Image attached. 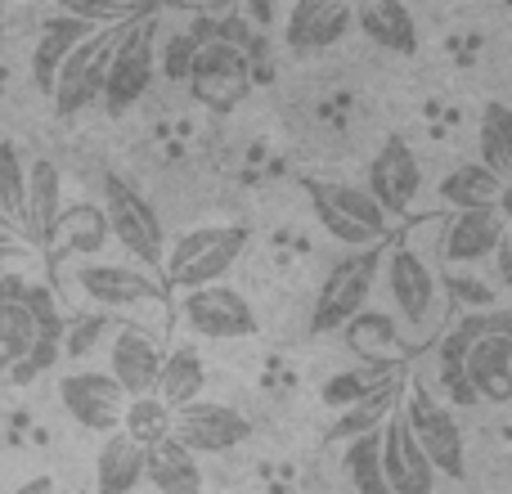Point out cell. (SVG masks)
<instances>
[{
    "instance_id": "cell-4",
    "label": "cell",
    "mask_w": 512,
    "mask_h": 494,
    "mask_svg": "<svg viewBox=\"0 0 512 494\" xmlns=\"http://www.w3.org/2000/svg\"><path fill=\"white\" fill-rule=\"evenodd\" d=\"M310 203H315V216L337 243L346 247H378L387 243L391 234V216L373 203V194L364 185H342V180H310Z\"/></svg>"
},
{
    "instance_id": "cell-30",
    "label": "cell",
    "mask_w": 512,
    "mask_h": 494,
    "mask_svg": "<svg viewBox=\"0 0 512 494\" xmlns=\"http://www.w3.org/2000/svg\"><path fill=\"white\" fill-rule=\"evenodd\" d=\"M396 378H405V369H391V364H360L351 373H337L324 382V405L333 409H355L360 400H369L373 391L391 387Z\"/></svg>"
},
{
    "instance_id": "cell-5",
    "label": "cell",
    "mask_w": 512,
    "mask_h": 494,
    "mask_svg": "<svg viewBox=\"0 0 512 494\" xmlns=\"http://www.w3.org/2000/svg\"><path fill=\"white\" fill-rule=\"evenodd\" d=\"M382 270V252L378 247H364L351 252L324 274L315 292V310H310V333H337V328H351L355 319L369 306L373 279Z\"/></svg>"
},
{
    "instance_id": "cell-22",
    "label": "cell",
    "mask_w": 512,
    "mask_h": 494,
    "mask_svg": "<svg viewBox=\"0 0 512 494\" xmlns=\"http://www.w3.org/2000/svg\"><path fill=\"white\" fill-rule=\"evenodd\" d=\"M355 27H360L373 45H382V50H391V54L418 50V23H414V14H409V5H400V0H364V5L355 9Z\"/></svg>"
},
{
    "instance_id": "cell-19",
    "label": "cell",
    "mask_w": 512,
    "mask_h": 494,
    "mask_svg": "<svg viewBox=\"0 0 512 494\" xmlns=\"http://www.w3.org/2000/svg\"><path fill=\"white\" fill-rule=\"evenodd\" d=\"M508 225L499 221V212H450V221L441 225V256L450 265H477L486 256H495L499 239Z\"/></svg>"
},
{
    "instance_id": "cell-24",
    "label": "cell",
    "mask_w": 512,
    "mask_h": 494,
    "mask_svg": "<svg viewBox=\"0 0 512 494\" xmlns=\"http://www.w3.org/2000/svg\"><path fill=\"white\" fill-rule=\"evenodd\" d=\"M59 212H63V171L50 158H36L27 167V221H23L27 239L32 243L50 239Z\"/></svg>"
},
{
    "instance_id": "cell-45",
    "label": "cell",
    "mask_w": 512,
    "mask_h": 494,
    "mask_svg": "<svg viewBox=\"0 0 512 494\" xmlns=\"http://www.w3.org/2000/svg\"><path fill=\"white\" fill-rule=\"evenodd\" d=\"M0 230H9V225H5V216H0Z\"/></svg>"
},
{
    "instance_id": "cell-16",
    "label": "cell",
    "mask_w": 512,
    "mask_h": 494,
    "mask_svg": "<svg viewBox=\"0 0 512 494\" xmlns=\"http://www.w3.org/2000/svg\"><path fill=\"white\" fill-rule=\"evenodd\" d=\"M355 27V9L346 0H297L283 23V41L301 54L333 50L346 32Z\"/></svg>"
},
{
    "instance_id": "cell-1",
    "label": "cell",
    "mask_w": 512,
    "mask_h": 494,
    "mask_svg": "<svg viewBox=\"0 0 512 494\" xmlns=\"http://www.w3.org/2000/svg\"><path fill=\"white\" fill-rule=\"evenodd\" d=\"M382 274H387V292L391 306L400 315V328L409 333V342H432L441 333L445 319V279L427 252L414 239H391V247L382 252Z\"/></svg>"
},
{
    "instance_id": "cell-41",
    "label": "cell",
    "mask_w": 512,
    "mask_h": 494,
    "mask_svg": "<svg viewBox=\"0 0 512 494\" xmlns=\"http://www.w3.org/2000/svg\"><path fill=\"white\" fill-rule=\"evenodd\" d=\"M27 288H32V283H27L23 274H0V301H23Z\"/></svg>"
},
{
    "instance_id": "cell-35",
    "label": "cell",
    "mask_w": 512,
    "mask_h": 494,
    "mask_svg": "<svg viewBox=\"0 0 512 494\" xmlns=\"http://www.w3.org/2000/svg\"><path fill=\"white\" fill-rule=\"evenodd\" d=\"M0 216H5V225L27 221V167L9 140L0 144Z\"/></svg>"
},
{
    "instance_id": "cell-7",
    "label": "cell",
    "mask_w": 512,
    "mask_h": 494,
    "mask_svg": "<svg viewBox=\"0 0 512 494\" xmlns=\"http://www.w3.org/2000/svg\"><path fill=\"white\" fill-rule=\"evenodd\" d=\"M252 54L243 45L225 41V36H212V41L198 45L194 68H189V95L198 99L212 113H230L243 99L252 95Z\"/></svg>"
},
{
    "instance_id": "cell-13",
    "label": "cell",
    "mask_w": 512,
    "mask_h": 494,
    "mask_svg": "<svg viewBox=\"0 0 512 494\" xmlns=\"http://www.w3.org/2000/svg\"><path fill=\"white\" fill-rule=\"evenodd\" d=\"M171 436L189 454H230L252 436V418L239 414L234 405H221V400H194L176 414Z\"/></svg>"
},
{
    "instance_id": "cell-25",
    "label": "cell",
    "mask_w": 512,
    "mask_h": 494,
    "mask_svg": "<svg viewBox=\"0 0 512 494\" xmlns=\"http://www.w3.org/2000/svg\"><path fill=\"white\" fill-rule=\"evenodd\" d=\"M203 387H207V369H203V355L194 346L176 342L167 346V360H162V378H158V400L180 414L185 405L203 400Z\"/></svg>"
},
{
    "instance_id": "cell-37",
    "label": "cell",
    "mask_w": 512,
    "mask_h": 494,
    "mask_svg": "<svg viewBox=\"0 0 512 494\" xmlns=\"http://www.w3.org/2000/svg\"><path fill=\"white\" fill-rule=\"evenodd\" d=\"M108 328H113V324H108V310L68 319V328H63V351H68V355H86L90 346H95V337H104Z\"/></svg>"
},
{
    "instance_id": "cell-26",
    "label": "cell",
    "mask_w": 512,
    "mask_h": 494,
    "mask_svg": "<svg viewBox=\"0 0 512 494\" xmlns=\"http://www.w3.org/2000/svg\"><path fill=\"white\" fill-rule=\"evenodd\" d=\"M144 481H149L158 494H203V468H198V454H189L176 436L149 450Z\"/></svg>"
},
{
    "instance_id": "cell-17",
    "label": "cell",
    "mask_w": 512,
    "mask_h": 494,
    "mask_svg": "<svg viewBox=\"0 0 512 494\" xmlns=\"http://www.w3.org/2000/svg\"><path fill=\"white\" fill-rule=\"evenodd\" d=\"M382 468H387L391 494H436V468L414 441L405 418H391L382 427Z\"/></svg>"
},
{
    "instance_id": "cell-2",
    "label": "cell",
    "mask_w": 512,
    "mask_h": 494,
    "mask_svg": "<svg viewBox=\"0 0 512 494\" xmlns=\"http://www.w3.org/2000/svg\"><path fill=\"white\" fill-rule=\"evenodd\" d=\"M248 252V230L243 225H198V230L180 234L176 243L167 247V283L180 292L194 288H212L225 274L239 265V256Z\"/></svg>"
},
{
    "instance_id": "cell-33",
    "label": "cell",
    "mask_w": 512,
    "mask_h": 494,
    "mask_svg": "<svg viewBox=\"0 0 512 494\" xmlns=\"http://www.w3.org/2000/svg\"><path fill=\"white\" fill-rule=\"evenodd\" d=\"M342 468H346V481H351L355 494H391L387 468H382V432H369L346 445Z\"/></svg>"
},
{
    "instance_id": "cell-40",
    "label": "cell",
    "mask_w": 512,
    "mask_h": 494,
    "mask_svg": "<svg viewBox=\"0 0 512 494\" xmlns=\"http://www.w3.org/2000/svg\"><path fill=\"white\" fill-rule=\"evenodd\" d=\"M490 261H495L499 279L512 288V230H504V239H499V247H495V256H490Z\"/></svg>"
},
{
    "instance_id": "cell-21",
    "label": "cell",
    "mask_w": 512,
    "mask_h": 494,
    "mask_svg": "<svg viewBox=\"0 0 512 494\" xmlns=\"http://www.w3.org/2000/svg\"><path fill=\"white\" fill-rule=\"evenodd\" d=\"M108 239H113V230H108V216L99 203H72L59 212V221H54L50 239V256H95L104 252Z\"/></svg>"
},
{
    "instance_id": "cell-6",
    "label": "cell",
    "mask_w": 512,
    "mask_h": 494,
    "mask_svg": "<svg viewBox=\"0 0 512 494\" xmlns=\"http://www.w3.org/2000/svg\"><path fill=\"white\" fill-rule=\"evenodd\" d=\"M99 207L108 216V230L113 239L135 256V261H149V265H162L167 261V234H162V216L140 189L131 185L126 176H104V189H99Z\"/></svg>"
},
{
    "instance_id": "cell-18",
    "label": "cell",
    "mask_w": 512,
    "mask_h": 494,
    "mask_svg": "<svg viewBox=\"0 0 512 494\" xmlns=\"http://www.w3.org/2000/svg\"><path fill=\"white\" fill-rule=\"evenodd\" d=\"M95 32H104V27L81 23V18L63 5L41 23V36H36V50H32V81L45 95L54 90V77H59V68L72 59V50H77L81 41H90Z\"/></svg>"
},
{
    "instance_id": "cell-28",
    "label": "cell",
    "mask_w": 512,
    "mask_h": 494,
    "mask_svg": "<svg viewBox=\"0 0 512 494\" xmlns=\"http://www.w3.org/2000/svg\"><path fill=\"white\" fill-rule=\"evenodd\" d=\"M409 391V382L405 378H396L391 387H382V391H373L369 400H360L355 409H342V418L333 423V441H360V436H369V432H382V427L391 423V418L400 414V396Z\"/></svg>"
},
{
    "instance_id": "cell-20",
    "label": "cell",
    "mask_w": 512,
    "mask_h": 494,
    "mask_svg": "<svg viewBox=\"0 0 512 494\" xmlns=\"http://www.w3.org/2000/svg\"><path fill=\"white\" fill-rule=\"evenodd\" d=\"M468 387L477 400L512 405V333H486L468 351Z\"/></svg>"
},
{
    "instance_id": "cell-11",
    "label": "cell",
    "mask_w": 512,
    "mask_h": 494,
    "mask_svg": "<svg viewBox=\"0 0 512 494\" xmlns=\"http://www.w3.org/2000/svg\"><path fill=\"white\" fill-rule=\"evenodd\" d=\"M59 405L86 432H122V414H126V391L113 382L108 369H77L59 378Z\"/></svg>"
},
{
    "instance_id": "cell-8",
    "label": "cell",
    "mask_w": 512,
    "mask_h": 494,
    "mask_svg": "<svg viewBox=\"0 0 512 494\" xmlns=\"http://www.w3.org/2000/svg\"><path fill=\"white\" fill-rule=\"evenodd\" d=\"M400 418L409 423L414 441L423 445V454L432 459L436 477H454L459 481L468 472V445H463V427L441 400L432 396L427 387H409L405 391V405H400Z\"/></svg>"
},
{
    "instance_id": "cell-15",
    "label": "cell",
    "mask_w": 512,
    "mask_h": 494,
    "mask_svg": "<svg viewBox=\"0 0 512 494\" xmlns=\"http://www.w3.org/2000/svg\"><path fill=\"white\" fill-rule=\"evenodd\" d=\"M72 288L99 310H131V306H144V301L158 297V279L135 265H117V261H90V265H77L72 270Z\"/></svg>"
},
{
    "instance_id": "cell-3",
    "label": "cell",
    "mask_w": 512,
    "mask_h": 494,
    "mask_svg": "<svg viewBox=\"0 0 512 494\" xmlns=\"http://www.w3.org/2000/svg\"><path fill=\"white\" fill-rule=\"evenodd\" d=\"M158 72V18L140 14L117 32L113 59H108V81H104V108L113 117L131 113L153 86Z\"/></svg>"
},
{
    "instance_id": "cell-23",
    "label": "cell",
    "mask_w": 512,
    "mask_h": 494,
    "mask_svg": "<svg viewBox=\"0 0 512 494\" xmlns=\"http://www.w3.org/2000/svg\"><path fill=\"white\" fill-rule=\"evenodd\" d=\"M144 463H149V450H140L131 436H104L95 459V494H131L135 486H144Z\"/></svg>"
},
{
    "instance_id": "cell-32",
    "label": "cell",
    "mask_w": 512,
    "mask_h": 494,
    "mask_svg": "<svg viewBox=\"0 0 512 494\" xmlns=\"http://www.w3.org/2000/svg\"><path fill=\"white\" fill-rule=\"evenodd\" d=\"M472 342H477V333H472V324L463 319V324H454L450 333H441V342H436V369H441V382L454 391V400H477L468 387V351Z\"/></svg>"
},
{
    "instance_id": "cell-39",
    "label": "cell",
    "mask_w": 512,
    "mask_h": 494,
    "mask_svg": "<svg viewBox=\"0 0 512 494\" xmlns=\"http://www.w3.org/2000/svg\"><path fill=\"white\" fill-rule=\"evenodd\" d=\"M194 54H198V36L180 32L176 41L167 45V77H171V81H189V68H194Z\"/></svg>"
},
{
    "instance_id": "cell-14",
    "label": "cell",
    "mask_w": 512,
    "mask_h": 494,
    "mask_svg": "<svg viewBox=\"0 0 512 494\" xmlns=\"http://www.w3.org/2000/svg\"><path fill=\"white\" fill-rule=\"evenodd\" d=\"M364 189L373 194V203L396 221V216H409L423 194V167H418L414 149L405 140H387L369 162V176H364Z\"/></svg>"
},
{
    "instance_id": "cell-34",
    "label": "cell",
    "mask_w": 512,
    "mask_h": 494,
    "mask_svg": "<svg viewBox=\"0 0 512 494\" xmlns=\"http://www.w3.org/2000/svg\"><path fill=\"white\" fill-rule=\"evenodd\" d=\"M171 427H176V414L162 405L158 396H144V400H126V414H122V436H131L140 450H153V445L171 441Z\"/></svg>"
},
{
    "instance_id": "cell-42",
    "label": "cell",
    "mask_w": 512,
    "mask_h": 494,
    "mask_svg": "<svg viewBox=\"0 0 512 494\" xmlns=\"http://www.w3.org/2000/svg\"><path fill=\"white\" fill-rule=\"evenodd\" d=\"M27 252V243L18 239V234H9V230H0V265H9L14 256H23Z\"/></svg>"
},
{
    "instance_id": "cell-9",
    "label": "cell",
    "mask_w": 512,
    "mask_h": 494,
    "mask_svg": "<svg viewBox=\"0 0 512 494\" xmlns=\"http://www.w3.org/2000/svg\"><path fill=\"white\" fill-rule=\"evenodd\" d=\"M117 32H122V27H104V32H95L90 41H81L77 50H72V59L59 68L50 99H54V113H59L63 122H68V117H77L81 108H90L95 99H104L108 59H113Z\"/></svg>"
},
{
    "instance_id": "cell-29",
    "label": "cell",
    "mask_w": 512,
    "mask_h": 494,
    "mask_svg": "<svg viewBox=\"0 0 512 494\" xmlns=\"http://www.w3.org/2000/svg\"><path fill=\"white\" fill-rule=\"evenodd\" d=\"M477 144H481V167L495 171L499 180H512V108L508 104H486L477 122Z\"/></svg>"
},
{
    "instance_id": "cell-46",
    "label": "cell",
    "mask_w": 512,
    "mask_h": 494,
    "mask_svg": "<svg viewBox=\"0 0 512 494\" xmlns=\"http://www.w3.org/2000/svg\"><path fill=\"white\" fill-rule=\"evenodd\" d=\"M0 494H5V490H0Z\"/></svg>"
},
{
    "instance_id": "cell-43",
    "label": "cell",
    "mask_w": 512,
    "mask_h": 494,
    "mask_svg": "<svg viewBox=\"0 0 512 494\" xmlns=\"http://www.w3.org/2000/svg\"><path fill=\"white\" fill-rule=\"evenodd\" d=\"M14 494H54V477H32V481H23Z\"/></svg>"
},
{
    "instance_id": "cell-10",
    "label": "cell",
    "mask_w": 512,
    "mask_h": 494,
    "mask_svg": "<svg viewBox=\"0 0 512 494\" xmlns=\"http://www.w3.org/2000/svg\"><path fill=\"white\" fill-rule=\"evenodd\" d=\"M162 360H167V346L153 328L126 319L113 337H108V373L113 382L126 391V400H144L158 396V378H162Z\"/></svg>"
},
{
    "instance_id": "cell-31",
    "label": "cell",
    "mask_w": 512,
    "mask_h": 494,
    "mask_svg": "<svg viewBox=\"0 0 512 494\" xmlns=\"http://www.w3.org/2000/svg\"><path fill=\"white\" fill-rule=\"evenodd\" d=\"M36 342H41V328L27 301H0V373H14Z\"/></svg>"
},
{
    "instance_id": "cell-27",
    "label": "cell",
    "mask_w": 512,
    "mask_h": 494,
    "mask_svg": "<svg viewBox=\"0 0 512 494\" xmlns=\"http://www.w3.org/2000/svg\"><path fill=\"white\" fill-rule=\"evenodd\" d=\"M441 203H450L454 212H490L499 207V194H504V180L495 171H486L481 162H459L450 176L441 180Z\"/></svg>"
},
{
    "instance_id": "cell-44",
    "label": "cell",
    "mask_w": 512,
    "mask_h": 494,
    "mask_svg": "<svg viewBox=\"0 0 512 494\" xmlns=\"http://www.w3.org/2000/svg\"><path fill=\"white\" fill-rule=\"evenodd\" d=\"M495 212H499V221H504L508 230H512V180H504V194H499V207H495Z\"/></svg>"
},
{
    "instance_id": "cell-38",
    "label": "cell",
    "mask_w": 512,
    "mask_h": 494,
    "mask_svg": "<svg viewBox=\"0 0 512 494\" xmlns=\"http://www.w3.org/2000/svg\"><path fill=\"white\" fill-rule=\"evenodd\" d=\"M59 351H63V342H59V337H41V342L32 346V355H27V360L14 369V382H32L36 373L54 369V360H59Z\"/></svg>"
},
{
    "instance_id": "cell-12",
    "label": "cell",
    "mask_w": 512,
    "mask_h": 494,
    "mask_svg": "<svg viewBox=\"0 0 512 494\" xmlns=\"http://www.w3.org/2000/svg\"><path fill=\"white\" fill-rule=\"evenodd\" d=\"M180 319H185L189 333L212 337V342H239V337L256 333L252 301L243 297L239 288H225V283L185 292V297H180Z\"/></svg>"
},
{
    "instance_id": "cell-36",
    "label": "cell",
    "mask_w": 512,
    "mask_h": 494,
    "mask_svg": "<svg viewBox=\"0 0 512 494\" xmlns=\"http://www.w3.org/2000/svg\"><path fill=\"white\" fill-rule=\"evenodd\" d=\"M351 342L355 351H369V346H405V337L387 315H360L351 324Z\"/></svg>"
}]
</instances>
